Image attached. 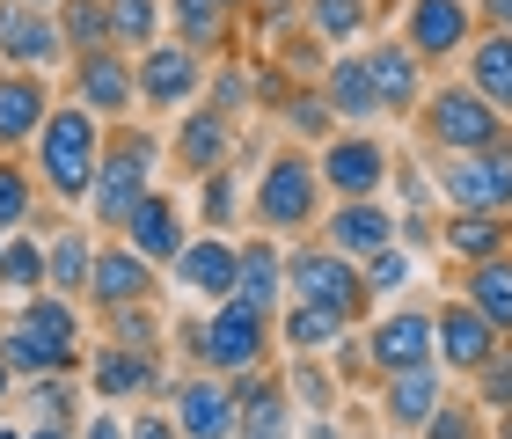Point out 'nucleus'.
I'll return each instance as SVG.
<instances>
[{"mask_svg": "<svg viewBox=\"0 0 512 439\" xmlns=\"http://www.w3.org/2000/svg\"><path fill=\"white\" fill-rule=\"evenodd\" d=\"M22 403H30V425L81 432V388H74V374H44V381H22Z\"/></svg>", "mask_w": 512, "mask_h": 439, "instance_id": "nucleus-35", "label": "nucleus"}, {"mask_svg": "<svg viewBox=\"0 0 512 439\" xmlns=\"http://www.w3.org/2000/svg\"><path fill=\"white\" fill-rule=\"evenodd\" d=\"M491 439H512V410H498V418H491Z\"/></svg>", "mask_w": 512, "mask_h": 439, "instance_id": "nucleus-55", "label": "nucleus"}, {"mask_svg": "<svg viewBox=\"0 0 512 439\" xmlns=\"http://www.w3.org/2000/svg\"><path fill=\"white\" fill-rule=\"evenodd\" d=\"M359 59H366V81H374L381 118H417V103H425V66H417L410 44L403 37H374Z\"/></svg>", "mask_w": 512, "mask_h": 439, "instance_id": "nucleus-19", "label": "nucleus"}, {"mask_svg": "<svg viewBox=\"0 0 512 439\" xmlns=\"http://www.w3.org/2000/svg\"><path fill=\"white\" fill-rule=\"evenodd\" d=\"M22 439H74V432H52V425H22Z\"/></svg>", "mask_w": 512, "mask_h": 439, "instance_id": "nucleus-54", "label": "nucleus"}, {"mask_svg": "<svg viewBox=\"0 0 512 439\" xmlns=\"http://www.w3.org/2000/svg\"><path fill=\"white\" fill-rule=\"evenodd\" d=\"M366 352V374H410V366H439V344H432V308H388L374 315V330L359 337Z\"/></svg>", "mask_w": 512, "mask_h": 439, "instance_id": "nucleus-10", "label": "nucleus"}, {"mask_svg": "<svg viewBox=\"0 0 512 439\" xmlns=\"http://www.w3.org/2000/svg\"><path fill=\"white\" fill-rule=\"evenodd\" d=\"M0 359H8L15 381H44V374H81L88 337H81V300L66 293H30L15 308V322L0 330Z\"/></svg>", "mask_w": 512, "mask_h": 439, "instance_id": "nucleus-1", "label": "nucleus"}, {"mask_svg": "<svg viewBox=\"0 0 512 439\" xmlns=\"http://www.w3.org/2000/svg\"><path fill=\"white\" fill-rule=\"evenodd\" d=\"M132 81H139V110H191L205 96V52L161 37L132 59Z\"/></svg>", "mask_w": 512, "mask_h": 439, "instance_id": "nucleus-9", "label": "nucleus"}, {"mask_svg": "<svg viewBox=\"0 0 512 439\" xmlns=\"http://www.w3.org/2000/svg\"><path fill=\"white\" fill-rule=\"evenodd\" d=\"M0 286L22 293V300L44 293V242L30 235V227H15V235L0 242Z\"/></svg>", "mask_w": 512, "mask_h": 439, "instance_id": "nucleus-39", "label": "nucleus"}, {"mask_svg": "<svg viewBox=\"0 0 512 439\" xmlns=\"http://www.w3.org/2000/svg\"><path fill=\"white\" fill-rule=\"evenodd\" d=\"M52 103H59V96H52V81H44V74H15V66H0V154L37 147Z\"/></svg>", "mask_w": 512, "mask_h": 439, "instance_id": "nucleus-22", "label": "nucleus"}, {"mask_svg": "<svg viewBox=\"0 0 512 439\" xmlns=\"http://www.w3.org/2000/svg\"><path fill=\"white\" fill-rule=\"evenodd\" d=\"M293 8H300V0H249V15H256V22H286Z\"/></svg>", "mask_w": 512, "mask_h": 439, "instance_id": "nucleus-52", "label": "nucleus"}, {"mask_svg": "<svg viewBox=\"0 0 512 439\" xmlns=\"http://www.w3.org/2000/svg\"><path fill=\"white\" fill-rule=\"evenodd\" d=\"M286 300H308V308H330L359 330L374 315V293H366V271L352 257H337L330 242H300L286 249Z\"/></svg>", "mask_w": 512, "mask_h": 439, "instance_id": "nucleus-7", "label": "nucleus"}, {"mask_svg": "<svg viewBox=\"0 0 512 439\" xmlns=\"http://www.w3.org/2000/svg\"><path fill=\"white\" fill-rule=\"evenodd\" d=\"M125 439H183V432H176L169 410H147V403H139V418H125Z\"/></svg>", "mask_w": 512, "mask_h": 439, "instance_id": "nucleus-49", "label": "nucleus"}, {"mask_svg": "<svg viewBox=\"0 0 512 439\" xmlns=\"http://www.w3.org/2000/svg\"><path fill=\"white\" fill-rule=\"evenodd\" d=\"M322 242H330L337 257L366 264L374 249L395 242V205H381V198H337L330 213H322Z\"/></svg>", "mask_w": 512, "mask_h": 439, "instance_id": "nucleus-21", "label": "nucleus"}, {"mask_svg": "<svg viewBox=\"0 0 512 439\" xmlns=\"http://www.w3.org/2000/svg\"><path fill=\"white\" fill-rule=\"evenodd\" d=\"M37 220V169H22L15 154H0V235Z\"/></svg>", "mask_w": 512, "mask_h": 439, "instance_id": "nucleus-40", "label": "nucleus"}, {"mask_svg": "<svg viewBox=\"0 0 512 439\" xmlns=\"http://www.w3.org/2000/svg\"><path fill=\"white\" fill-rule=\"evenodd\" d=\"M432 183L454 213H512V140L483 154H447Z\"/></svg>", "mask_w": 512, "mask_h": 439, "instance_id": "nucleus-8", "label": "nucleus"}, {"mask_svg": "<svg viewBox=\"0 0 512 439\" xmlns=\"http://www.w3.org/2000/svg\"><path fill=\"white\" fill-rule=\"evenodd\" d=\"M59 37H66V59H88V52H110V0H59Z\"/></svg>", "mask_w": 512, "mask_h": 439, "instance_id": "nucleus-36", "label": "nucleus"}, {"mask_svg": "<svg viewBox=\"0 0 512 439\" xmlns=\"http://www.w3.org/2000/svg\"><path fill=\"white\" fill-rule=\"evenodd\" d=\"M447 403V374L439 366H410V374H388L381 381V418L388 432H425V418Z\"/></svg>", "mask_w": 512, "mask_h": 439, "instance_id": "nucleus-25", "label": "nucleus"}, {"mask_svg": "<svg viewBox=\"0 0 512 439\" xmlns=\"http://www.w3.org/2000/svg\"><path fill=\"white\" fill-rule=\"evenodd\" d=\"M22 8H59V0H22Z\"/></svg>", "mask_w": 512, "mask_h": 439, "instance_id": "nucleus-59", "label": "nucleus"}, {"mask_svg": "<svg viewBox=\"0 0 512 439\" xmlns=\"http://www.w3.org/2000/svg\"><path fill=\"white\" fill-rule=\"evenodd\" d=\"M169 161L183 176H213L235 161V118H220L213 103H191V110H176V132H169Z\"/></svg>", "mask_w": 512, "mask_h": 439, "instance_id": "nucleus-15", "label": "nucleus"}, {"mask_svg": "<svg viewBox=\"0 0 512 439\" xmlns=\"http://www.w3.org/2000/svg\"><path fill=\"white\" fill-rule=\"evenodd\" d=\"M169 30V0H110V52L139 59L147 44H161Z\"/></svg>", "mask_w": 512, "mask_h": 439, "instance_id": "nucleus-34", "label": "nucleus"}, {"mask_svg": "<svg viewBox=\"0 0 512 439\" xmlns=\"http://www.w3.org/2000/svg\"><path fill=\"white\" fill-rule=\"evenodd\" d=\"M432 344H439V374L476 381L483 366L498 359V344H505V337H498L491 322H483V315L469 308V300H461V293H447V300L432 308Z\"/></svg>", "mask_w": 512, "mask_h": 439, "instance_id": "nucleus-11", "label": "nucleus"}, {"mask_svg": "<svg viewBox=\"0 0 512 439\" xmlns=\"http://www.w3.org/2000/svg\"><path fill=\"white\" fill-rule=\"evenodd\" d=\"M417 132L439 147V154H483V147H505L512 140V118L498 103H483L469 81H447L417 103Z\"/></svg>", "mask_w": 512, "mask_h": 439, "instance_id": "nucleus-6", "label": "nucleus"}, {"mask_svg": "<svg viewBox=\"0 0 512 439\" xmlns=\"http://www.w3.org/2000/svg\"><path fill=\"white\" fill-rule=\"evenodd\" d=\"M118 242H132L154 271H169V264H176V249L191 242V220H183V205H176L169 191H147V198L132 205V220L118 227Z\"/></svg>", "mask_w": 512, "mask_h": 439, "instance_id": "nucleus-23", "label": "nucleus"}, {"mask_svg": "<svg viewBox=\"0 0 512 439\" xmlns=\"http://www.w3.org/2000/svg\"><path fill=\"white\" fill-rule=\"evenodd\" d=\"M88 271H96V235L74 220V227H59V235L44 242V286L66 293V300H88Z\"/></svg>", "mask_w": 512, "mask_h": 439, "instance_id": "nucleus-29", "label": "nucleus"}, {"mask_svg": "<svg viewBox=\"0 0 512 439\" xmlns=\"http://www.w3.org/2000/svg\"><path fill=\"white\" fill-rule=\"evenodd\" d=\"M74 103L96 110L103 125H125L132 110H139L132 59H125V52H88V59H74Z\"/></svg>", "mask_w": 512, "mask_h": 439, "instance_id": "nucleus-20", "label": "nucleus"}, {"mask_svg": "<svg viewBox=\"0 0 512 439\" xmlns=\"http://www.w3.org/2000/svg\"><path fill=\"white\" fill-rule=\"evenodd\" d=\"M154 286H161V271L139 257L132 242H96V271H88V308H139V300H154Z\"/></svg>", "mask_w": 512, "mask_h": 439, "instance_id": "nucleus-17", "label": "nucleus"}, {"mask_svg": "<svg viewBox=\"0 0 512 439\" xmlns=\"http://www.w3.org/2000/svg\"><path fill=\"white\" fill-rule=\"evenodd\" d=\"M286 396L308 410V418H337V381H330V366H322V359H293Z\"/></svg>", "mask_w": 512, "mask_h": 439, "instance_id": "nucleus-42", "label": "nucleus"}, {"mask_svg": "<svg viewBox=\"0 0 512 439\" xmlns=\"http://www.w3.org/2000/svg\"><path fill=\"white\" fill-rule=\"evenodd\" d=\"M0 439H22V425H0Z\"/></svg>", "mask_w": 512, "mask_h": 439, "instance_id": "nucleus-58", "label": "nucleus"}, {"mask_svg": "<svg viewBox=\"0 0 512 439\" xmlns=\"http://www.w3.org/2000/svg\"><path fill=\"white\" fill-rule=\"evenodd\" d=\"M476 15L491 22V30H505V37H512V0H476Z\"/></svg>", "mask_w": 512, "mask_h": 439, "instance_id": "nucleus-51", "label": "nucleus"}, {"mask_svg": "<svg viewBox=\"0 0 512 439\" xmlns=\"http://www.w3.org/2000/svg\"><path fill=\"white\" fill-rule=\"evenodd\" d=\"M271 344H278V315L256 308V300H242V293H227V300L205 308L198 366L220 374V381H235V374H249V366H271Z\"/></svg>", "mask_w": 512, "mask_h": 439, "instance_id": "nucleus-5", "label": "nucleus"}, {"mask_svg": "<svg viewBox=\"0 0 512 439\" xmlns=\"http://www.w3.org/2000/svg\"><path fill=\"white\" fill-rule=\"evenodd\" d=\"M88 388H96L103 403L161 396V352H125V344H96V352H88Z\"/></svg>", "mask_w": 512, "mask_h": 439, "instance_id": "nucleus-24", "label": "nucleus"}, {"mask_svg": "<svg viewBox=\"0 0 512 439\" xmlns=\"http://www.w3.org/2000/svg\"><path fill=\"white\" fill-rule=\"evenodd\" d=\"M278 110H286L293 140H315V147H330V140H337V110L322 103V88H293V96L278 103Z\"/></svg>", "mask_w": 512, "mask_h": 439, "instance_id": "nucleus-41", "label": "nucleus"}, {"mask_svg": "<svg viewBox=\"0 0 512 439\" xmlns=\"http://www.w3.org/2000/svg\"><path fill=\"white\" fill-rule=\"evenodd\" d=\"M476 403H483V418H498V410H512V337L498 344V359L476 374Z\"/></svg>", "mask_w": 512, "mask_h": 439, "instance_id": "nucleus-48", "label": "nucleus"}, {"mask_svg": "<svg viewBox=\"0 0 512 439\" xmlns=\"http://www.w3.org/2000/svg\"><path fill=\"white\" fill-rule=\"evenodd\" d=\"M315 88H322V103H330L352 132H366V125L381 118L374 81H366V59H359V52H330V66H322V81H315Z\"/></svg>", "mask_w": 512, "mask_h": 439, "instance_id": "nucleus-26", "label": "nucleus"}, {"mask_svg": "<svg viewBox=\"0 0 512 439\" xmlns=\"http://www.w3.org/2000/svg\"><path fill=\"white\" fill-rule=\"evenodd\" d=\"M344 337H352V322L330 315V308H308V300H286V308H278V344H286L293 359H330Z\"/></svg>", "mask_w": 512, "mask_h": 439, "instance_id": "nucleus-28", "label": "nucleus"}, {"mask_svg": "<svg viewBox=\"0 0 512 439\" xmlns=\"http://www.w3.org/2000/svg\"><path fill=\"white\" fill-rule=\"evenodd\" d=\"M198 103H213L220 118H242V110L256 103V81H249V66H242V59H227L220 74H205V96H198Z\"/></svg>", "mask_w": 512, "mask_h": 439, "instance_id": "nucleus-44", "label": "nucleus"}, {"mask_svg": "<svg viewBox=\"0 0 512 439\" xmlns=\"http://www.w3.org/2000/svg\"><path fill=\"white\" fill-rule=\"evenodd\" d=\"M461 300L491 322L498 337H512V249L505 257H483V264H469V279H461Z\"/></svg>", "mask_w": 512, "mask_h": 439, "instance_id": "nucleus-31", "label": "nucleus"}, {"mask_svg": "<svg viewBox=\"0 0 512 439\" xmlns=\"http://www.w3.org/2000/svg\"><path fill=\"white\" fill-rule=\"evenodd\" d=\"M103 140H110V125L96 118V110H81L74 96L52 103V118H44L37 147H30L37 191H52L59 205H88V191H96V169H103Z\"/></svg>", "mask_w": 512, "mask_h": 439, "instance_id": "nucleus-2", "label": "nucleus"}, {"mask_svg": "<svg viewBox=\"0 0 512 439\" xmlns=\"http://www.w3.org/2000/svg\"><path fill=\"white\" fill-rule=\"evenodd\" d=\"M359 271H366V293H374V300H381V293H403V286H410V249L388 242V249H374Z\"/></svg>", "mask_w": 512, "mask_h": 439, "instance_id": "nucleus-47", "label": "nucleus"}, {"mask_svg": "<svg viewBox=\"0 0 512 439\" xmlns=\"http://www.w3.org/2000/svg\"><path fill=\"white\" fill-rule=\"evenodd\" d=\"M169 37L213 59V52L235 44V8L227 0H169Z\"/></svg>", "mask_w": 512, "mask_h": 439, "instance_id": "nucleus-30", "label": "nucleus"}, {"mask_svg": "<svg viewBox=\"0 0 512 439\" xmlns=\"http://www.w3.org/2000/svg\"><path fill=\"white\" fill-rule=\"evenodd\" d=\"M439 249L469 271V264H483V257H505L512 249V213H447L439 220Z\"/></svg>", "mask_w": 512, "mask_h": 439, "instance_id": "nucleus-27", "label": "nucleus"}, {"mask_svg": "<svg viewBox=\"0 0 512 439\" xmlns=\"http://www.w3.org/2000/svg\"><path fill=\"white\" fill-rule=\"evenodd\" d=\"M59 59H66L59 15L52 8H22V0H0V66H15V74H52Z\"/></svg>", "mask_w": 512, "mask_h": 439, "instance_id": "nucleus-14", "label": "nucleus"}, {"mask_svg": "<svg viewBox=\"0 0 512 439\" xmlns=\"http://www.w3.org/2000/svg\"><path fill=\"white\" fill-rule=\"evenodd\" d=\"M0 242H8V235H0Z\"/></svg>", "mask_w": 512, "mask_h": 439, "instance_id": "nucleus-61", "label": "nucleus"}, {"mask_svg": "<svg viewBox=\"0 0 512 439\" xmlns=\"http://www.w3.org/2000/svg\"><path fill=\"white\" fill-rule=\"evenodd\" d=\"M242 169L227 161V169H213V176H198V220H205V235H227V227L242 220Z\"/></svg>", "mask_w": 512, "mask_h": 439, "instance_id": "nucleus-38", "label": "nucleus"}, {"mask_svg": "<svg viewBox=\"0 0 512 439\" xmlns=\"http://www.w3.org/2000/svg\"><path fill=\"white\" fill-rule=\"evenodd\" d=\"M461 59H469V88L512 118V37H505V30H483Z\"/></svg>", "mask_w": 512, "mask_h": 439, "instance_id": "nucleus-32", "label": "nucleus"}, {"mask_svg": "<svg viewBox=\"0 0 512 439\" xmlns=\"http://www.w3.org/2000/svg\"><path fill=\"white\" fill-rule=\"evenodd\" d=\"M154 169H161V140L139 125H110L103 140V169H96V191H88V227L118 235L132 220V205L154 191Z\"/></svg>", "mask_w": 512, "mask_h": 439, "instance_id": "nucleus-3", "label": "nucleus"}, {"mask_svg": "<svg viewBox=\"0 0 512 439\" xmlns=\"http://www.w3.org/2000/svg\"><path fill=\"white\" fill-rule=\"evenodd\" d=\"M315 169H322V198H381L395 154L374 132H337V140L315 154Z\"/></svg>", "mask_w": 512, "mask_h": 439, "instance_id": "nucleus-13", "label": "nucleus"}, {"mask_svg": "<svg viewBox=\"0 0 512 439\" xmlns=\"http://www.w3.org/2000/svg\"><path fill=\"white\" fill-rule=\"evenodd\" d=\"M381 439H417V432H381Z\"/></svg>", "mask_w": 512, "mask_h": 439, "instance_id": "nucleus-60", "label": "nucleus"}, {"mask_svg": "<svg viewBox=\"0 0 512 439\" xmlns=\"http://www.w3.org/2000/svg\"><path fill=\"white\" fill-rule=\"evenodd\" d=\"M169 418H176V432L183 439H235V388H227L220 374H183L176 388H169Z\"/></svg>", "mask_w": 512, "mask_h": 439, "instance_id": "nucleus-18", "label": "nucleus"}, {"mask_svg": "<svg viewBox=\"0 0 512 439\" xmlns=\"http://www.w3.org/2000/svg\"><path fill=\"white\" fill-rule=\"evenodd\" d=\"M15 396V374H8V359H0V403H8Z\"/></svg>", "mask_w": 512, "mask_h": 439, "instance_id": "nucleus-56", "label": "nucleus"}, {"mask_svg": "<svg viewBox=\"0 0 512 439\" xmlns=\"http://www.w3.org/2000/svg\"><path fill=\"white\" fill-rule=\"evenodd\" d=\"M300 15L322 44H359L374 30V0H300Z\"/></svg>", "mask_w": 512, "mask_h": 439, "instance_id": "nucleus-37", "label": "nucleus"}, {"mask_svg": "<svg viewBox=\"0 0 512 439\" xmlns=\"http://www.w3.org/2000/svg\"><path fill=\"white\" fill-rule=\"evenodd\" d=\"M403 44L417 66H447L476 44V0H410L403 8Z\"/></svg>", "mask_w": 512, "mask_h": 439, "instance_id": "nucleus-12", "label": "nucleus"}, {"mask_svg": "<svg viewBox=\"0 0 512 439\" xmlns=\"http://www.w3.org/2000/svg\"><path fill=\"white\" fill-rule=\"evenodd\" d=\"M249 220H256V235H278V242L322 220V169H315L308 147H278L264 169H256Z\"/></svg>", "mask_w": 512, "mask_h": 439, "instance_id": "nucleus-4", "label": "nucleus"}, {"mask_svg": "<svg viewBox=\"0 0 512 439\" xmlns=\"http://www.w3.org/2000/svg\"><path fill=\"white\" fill-rule=\"evenodd\" d=\"M74 439H125V418H118V410H88Z\"/></svg>", "mask_w": 512, "mask_h": 439, "instance_id": "nucleus-50", "label": "nucleus"}, {"mask_svg": "<svg viewBox=\"0 0 512 439\" xmlns=\"http://www.w3.org/2000/svg\"><path fill=\"white\" fill-rule=\"evenodd\" d=\"M381 8H410V0H374V15H381Z\"/></svg>", "mask_w": 512, "mask_h": 439, "instance_id": "nucleus-57", "label": "nucleus"}, {"mask_svg": "<svg viewBox=\"0 0 512 439\" xmlns=\"http://www.w3.org/2000/svg\"><path fill=\"white\" fill-rule=\"evenodd\" d=\"M278 59L293 66V88H315V81H322V66H330V44H322L315 30H300V37L278 44Z\"/></svg>", "mask_w": 512, "mask_h": 439, "instance_id": "nucleus-46", "label": "nucleus"}, {"mask_svg": "<svg viewBox=\"0 0 512 439\" xmlns=\"http://www.w3.org/2000/svg\"><path fill=\"white\" fill-rule=\"evenodd\" d=\"M417 439H491V418H483L476 396H447V403L425 418V432H417Z\"/></svg>", "mask_w": 512, "mask_h": 439, "instance_id": "nucleus-43", "label": "nucleus"}, {"mask_svg": "<svg viewBox=\"0 0 512 439\" xmlns=\"http://www.w3.org/2000/svg\"><path fill=\"white\" fill-rule=\"evenodd\" d=\"M242 300H256V308H286V249H278V235H256L242 242Z\"/></svg>", "mask_w": 512, "mask_h": 439, "instance_id": "nucleus-33", "label": "nucleus"}, {"mask_svg": "<svg viewBox=\"0 0 512 439\" xmlns=\"http://www.w3.org/2000/svg\"><path fill=\"white\" fill-rule=\"evenodd\" d=\"M110 344H125V352H161V315L154 300H139V308H110Z\"/></svg>", "mask_w": 512, "mask_h": 439, "instance_id": "nucleus-45", "label": "nucleus"}, {"mask_svg": "<svg viewBox=\"0 0 512 439\" xmlns=\"http://www.w3.org/2000/svg\"><path fill=\"white\" fill-rule=\"evenodd\" d=\"M300 439H344V432H337V418H308V432H300Z\"/></svg>", "mask_w": 512, "mask_h": 439, "instance_id": "nucleus-53", "label": "nucleus"}, {"mask_svg": "<svg viewBox=\"0 0 512 439\" xmlns=\"http://www.w3.org/2000/svg\"><path fill=\"white\" fill-rule=\"evenodd\" d=\"M169 279L191 293V300L213 308V300H227V293L242 286V242H227V235H191V242L176 249Z\"/></svg>", "mask_w": 512, "mask_h": 439, "instance_id": "nucleus-16", "label": "nucleus"}]
</instances>
